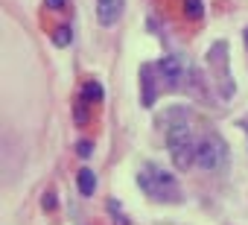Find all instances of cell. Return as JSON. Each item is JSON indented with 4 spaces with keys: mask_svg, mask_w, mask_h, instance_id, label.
I'll use <instances>...</instances> for the list:
<instances>
[{
    "mask_svg": "<svg viewBox=\"0 0 248 225\" xmlns=\"http://www.w3.org/2000/svg\"><path fill=\"white\" fill-rule=\"evenodd\" d=\"M73 120H76V126H88L91 123V102L88 99H82V96L73 99Z\"/></svg>",
    "mask_w": 248,
    "mask_h": 225,
    "instance_id": "30bf717a",
    "label": "cell"
},
{
    "mask_svg": "<svg viewBox=\"0 0 248 225\" xmlns=\"http://www.w3.org/2000/svg\"><path fill=\"white\" fill-rule=\"evenodd\" d=\"M184 18H190V21L204 18V3L202 0H184Z\"/></svg>",
    "mask_w": 248,
    "mask_h": 225,
    "instance_id": "4fadbf2b",
    "label": "cell"
},
{
    "mask_svg": "<svg viewBox=\"0 0 248 225\" xmlns=\"http://www.w3.org/2000/svg\"><path fill=\"white\" fill-rule=\"evenodd\" d=\"M207 70L213 73V82H216V91L222 99H231L236 85H233V76H231V64H228V41H213L207 47Z\"/></svg>",
    "mask_w": 248,
    "mask_h": 225,
    "instance_id": "277c9868",
    "label": "cell"
},
{
    "mask_svg": "<svg viewBox=\"0 0 248 225\" xmlns=\"http://www.w3.org/2000/svg\"><path fill=\"white\" fill-rule=\"evenodd\" d=\"M155 73H158L161 91H167V94L181 91V88H187V85L196 79V73L190 70L187 59H181L178 53H167V56H161V59L155 62Z\"/></svg>",
    "mask_w": 248,
    "mask_h": 225,
    "instance_id": "3957f363",
    "label": "cell"
},
{
    "mask_svg": "<svg viewBox=\"0 0 248 225\" xmlns=\"http://www.w3.org/2000/svg\"><path fill=\"white\" fill-rule=\"evenodd\" d=\"M196 164L202 170H219L228 164V146L216 132H204L196 144Z\"/></svg>",
    "mask_w": 248,
    "mask_h": 225,
    "instance_id": "5b68a950",
    "label": "cell"
},
{
    "mask_svg": "<svg viewBox=\"0 0 248 225\" xmlns=\"http://www.w3.org/2000/svg\"><path fill=\"white\" fill-rule=\"evenodd\" d=\"M239 129H242V132L248 135V120H239Z\"/></svg>",
    "mask_w": 248,
    "mask_h": 225,
    "instance_id": "ac0fdd59",
    "label": "cell"
},
{
    "mask_svg": "<svg viewBox=\"0 0 248 225\" xmlns=\"http://www.w3.org/2000/svg\"><path fill=\"white\" fill-rule=\"evenodd\" d=\"M242 41H245V53H248V27L242 30Z\"/></svg>",
    "mask_w": 248,
    "mask_h": 225,
    "instance_id": "e0dca14e",
    "label": "cell"
},
{
    "mask_svg": "<svg viewBox=\"0 0 248 225\" xmlns=\"http://www.w3.org/2000/svg\"><path fill=\"white\" fill-rule=\"evenodd\" d=\"M79 96H82V99H88L91 105H99V102L105 99V91H102V85H99L96 79H85V82H82Z\"/></svg>",
    "mask_w": 248,
    "mask_h": 225,
    "instance_id": "9c48e42d",
    "label": "cell"
},
{
    "mask_svg": "<svg viewBox=\"0 0 248 225\" xmlns=\"http://www.w3.org/2000/svg\"><path fill=\"white\" fill-rule=\"evenodd\" d=\"M44 6H47L50 12H64V9H67V0H44Z\"/></svg>",
    "mask_w": 248,
    "mask_h": 225,
    "instance_id": "2e32d148",
    "label": "cell"
},
{
    "mask_svg": "<svg viewBox=\"0 0 248 225\" xmlns=\"http://www.w3.org/2000/svg\"><path fill=\"white\" fill-rule=\"evenodd\" d=\"M50 38H53L56 47H67V44L73 41V30H70V24H59V27H53V30H50Z\"/></svg>",
    "mask_w": 248,
    "mask_h": 225,
    "instance_id": "8fae6325",
    "label": "cell"
},
{
    "mask_svg": "<svg viewBox=\"0 0 248 225\" xmlns=\"http://www.w3.org/2000/svg\"><path fill=\"white\" fill-rule=\"evenodd\" d=\"M105 208H108V213H111V222H114V225H132V222H129V213L123 210V205H120L117 199H108V202H105Z\"/></svg>",
    "mask_w": 248,
    "mask_h": 225,
    "instance_id": "7c38bea8",
    "label": "cell"
},
{
    "mask_svg": "<svg viewBox=\"0 0 248 225\" xmlns=\"http://www.w3.org/2000/svg\"><path fill=\"white\" fill-rule=\"evenodd\" d=\"M164 135H167V149L175 164V170H190L196 164V144L199 138L193 135L190 111L175 105L164 111Z\"/></svg>",
    "mask_w": 248,
    "mask_h": 225,
    "instance_id": "6da1fadb",
    "label": "cell"
},
{
    "mask_svg": "<svg viewBox=\"0 0 248 225\" xmlns=\"http://www.w3.org/2000/svg\"><path fill=\"white\" fill-rule=\"evenodd\" d=\"M91 152H93V144H91V141H79L76 155H79V158H91Z\"/></svg>",
    "mask_w": 248,
    "mask_h": 225,
    "instance_id": "9a60e30c",
    "label": "cell"
},
{
    "mask_svg": "<svg viewBox=\"0 0 248 225\" xmlns=\"http://www.w3.org/2000/svg\"><path fill=\"white\" fill-rule=\"evenodd\" d=\"M152 73H155V64H143V67H140V85H143L140 99H143V105H146V108H152V105H155L158 91H161V82H158V76H152Z\"/></svg>",
    "mask_w": 248,
    "mask_h": 225,
    "instance_id": "52a82bcc",
    "label": "cell"
},
{
    "mask_svg": "<svg viewBox=\"0 0 248 225\" xmlns=\"http://www.w3.org/2000/svg\"><path fill=\"white\" fill-rule=\"evenodd\" d=\"M41 205H44V210H56V205H59L56 190H47V193H44V199H41Z\"/></svg>",
    "mask_w": 248,
    "mask_h": 225,
    "instance_id": "5bb4252c",
    "label": "cell"
},
{
    "mask_svg": "<svg viewBox=\"0 0 248 225\" xmlns=\"http://www.w3.org/2000/svg\"><path fill=\"white\" fill-rule=\"evenodd\" d=\"M138 187H140L152 202H161V205H178V202L184 199L178 178H175L170 170L158 167V164H143V167L138 170Z\"/></svg>",
    "mask_w": 248,
    "mask_h": 225,
    "instance_id": "7a4b0ae2",
    "label": "cell"
},
{
    "mask_svg": "<svg viewBox=\"0 0 248 225\" xmlns=\"http://www.w3.org/2000/svg\"><path fill=\"white\" fill-rule=\"evenodd\" d=\"M76 187H79L82 196H93V193H96V173H93L91 167H82V170L76 173Z\"/></svg>",
    "mask_w": 248,
    "mask_h": 225,
    "instance_id": "ba28073f",
    "label": "cell"
},
{
    "mask_svg": "<svg viewBox=\"0 0 248 225\" xmlns=\"http://www.w3.org/2000/svg\"><path fill=\"white\" fill-rule=\"evenodd\" d=\"M123 9H126V0H96V21L102 27H114L123 18Z\"/></svg>",
    "mask_w": 248,
    "mask_h": 225,
    "instance_id": "8992f818",
    "label": "cell"
}]
</instances>
